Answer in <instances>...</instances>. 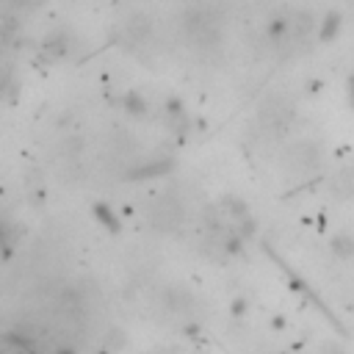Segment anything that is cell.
I'll return each instance as SVG.
<instances>
[{"label":"cell","instance_id":"obj_1","mask_svg":"<svg viewBox=\"0 0 354 354\" xmlns=\"http://www.w3.org/2000/svg\"><path fill=\"white\" fill-rule=\"evenodd\" d=\"M180 219H183V210H180V205H177L175 199L161 197V199H155V202L150 205V222H153L158 230H172V227L180 225Z\"/></svg>","mask_w":354,"mask_h":354},{"label":"cell","instance_id":"obj_2","mask_svg":"<svg viewBox=\"0 0 354 354\" xmlns=\"http://www.w3.org/2000/svg\"><path fill=\"white\" fill-rule=\"evenodd\" d=\"M150 34H153V20L147 14H133L122 25V42L125 45H141Z\"/></svg>","mask_w":354,"mask_h":354},{"label":"cell","instance_id":"obj_3","mask_svg":"<svg viewBox=\"0 0 354 354\" xmlns=\"http://www.w3.org/2000/svg\"><path fill=\"white\" fill-rule=\"evenodd\" d=\"M69 53V36L66 34H53L50 39H45L42 45V55L47 61H55V58H64Z\"/></svg>","mask_w":354,"mask_h":354},{"label":"cell","instance_id":"obj_4","mask_svg":"<svg viewBox=\"0 0 354 354\" xmlns=\"http://www.w3.org/2000/svg\"><path fill=\"white\" fill-rule=\"evenodd\" d=\"M42 3H45V0H0V6L12 9V12H28V9H36Z\"/></svg>","mask_w":354,"mask_h":354},{"label":"cell","instance_id":"obj_5","mask_svg":"<svg viewBox=\"0 0 354 354\" xmlns=\"http://www.w3.org/2000/svg\"><path fill=\"white\" fill-rule=\"evenodd\" d=\"M338 31H340V17H338V14H329V17L321 23V31H318V36L327 42V39H332Z\"/></svg>","mask_w":354,"mask_h":354},{"label":"cell","instance_id":"obj_6","mask_svg":"<svg viewBox=\"0 0 354 354\" xmlns=\"http://www.w3.org/2000/svg\"><path fill=\"white\" fill-rule=\"evenodd\" d=\"M12 89H14V69L0 66V97H6Z\"/></svg>","mask_w":354,"mask_h":354},{"label":"cell","instance_id":"obj_7","mask_svg":"<svg viewBox=\"0 0 354 354\" xmlns=\"http://www.w3.org/2000/svg\"><path fill=\"white\" fill-rule=\"evenodd\" d=\"M125 105H127V111H130V114H144V111H147V108H144V103H141V97H138V94H127Z\"/></svg>","mask_w":354,"mask_h":354},{"label":"cell","instance_id":"obj_8","mask_svg":"<svg viewBox=\"0 0 354 354\" xmlns=\"http://www.w3.org/2000/svg\"><path fill=\"white\" fill-rule=\"evenodd\" d=\"M3 244H9V227H6V222H0V246Z\"/></svg>","mask_w":354,"mask_h":354},{"label":"cell","instance_id":"obj_9","mask_svg":"<svg viewBox=\"0 0 354 354\" xmlns=\"http://www.w3.org/2000/svg\"><path fill=\"white\" fill-rule=\"evenodd\" d=\"M349 94H351V100H354V78H351V84H349Z\"/></svg>","mask_w":354,"mask_h":354},{"label":"cell","instance_id":"obj_10","mask_svg":"<svg viewBox=\"0 0 354 354\" xmlns=\"http://www.w3.org/2000/svg\"><path fill=\"white\" fill-rule=\"evenodd\" d=\"M58 354H75V351H73V349H61Z\"/></svg>","mask_w":354,"mask_h":354},{"label":"cell","instance_id":"obj_11","mask_svg":"<svg viewBox=\"0 0 354 354\" xmlns=\"http://www.w3.org/2000/svg\"><path fill=\"white\" fill-rule=\"evenodd\" d=\"M0 50H3V42H0Z\"/></svg>","mask_w":354,"mask_h":354},{"label":"cell","instance_id":"obj_12","mask_svg":"<svg viewBox=\"0 0 354 354\" xmlns=\"http://www.w3.org/2000/svg\"><path fill=\"white\" fill-rule=\"evenodd\" d=\"M0 354H6V351H3V349H0Z\"/></svg>","mask_w":354,"mask_h":354}]
</instances>
